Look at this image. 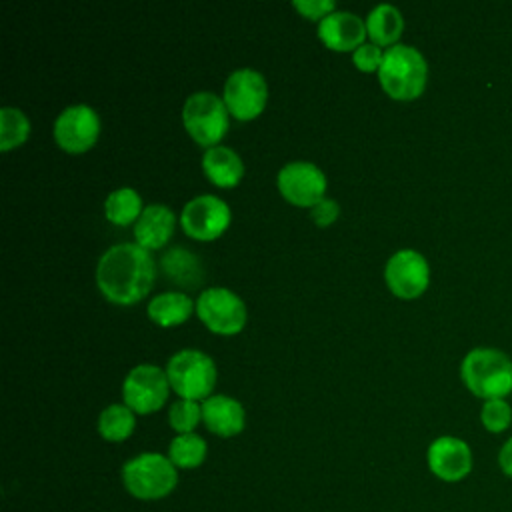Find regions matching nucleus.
<instances>
[{
	"label": "nucleus",
	"instance_id": "obj_1",
	"mask_svg": "<svg viewBox=\"0 0 512 512\" xmlns=\"http://www.w3.org/2000/svg\"><path fill=\"white\" fill-rule=\"evenodd\" d=\"M156 276V264L138 242L110 246L96 264V284L116 304H134L148 294Z\"/></svg>",
	"mask_w": 512,
	"mask_h": 512
},
{
	"label": "nucleus",
	"instance_id": "obj_2",
	"mask_svg": "<svg viewBox=\"0 0 512 512\" xmlns=\"http://www.w3.org/2000/svg\"><path fill=\"white\" fill-rule=\"evenodd\" d=\"M460 374L466 388L478 398H506L512 392V360L502 350H470L460 364Z\"/></svg>",
	"mask_w": 512,
	"mask_h": 512
},
{
	"label": "nucleus",
	"instance_id": "obj_3",
	"mask_svg": "<svg viewBox=\"0 0 512 512\" xmlns=\"http://www.w3.org/2000/svg\"><path fill=\"white\" fill-rule=\"evenodd\" d=\"M122 484L138 500H160L174 492L178 472L172 460L160 452H142L122 466Z\"/></svg>",
	"mask_w": 512,
	"mask_h": 512
},
{
	"label": "nucleus",
	"instance_id": "obj_4",
	"mask_svg": "<svg viewBox=\"0 0 512 512\" xmlns=\"http://www.w3.org/2000/svg\"><path fill=\"white\" fill-rule=\"evenodd\" d=\"M428 66L424 56L408 44L390 46L380 62L378 80L382 88L398 100H412L420 96L426 86Z\"/></svg>",
	"mask_w": 512,
	"mask_h": 512
},
{
	"label": "nucleus",
	"instance_id": "obj_5",
	"mask_svg": "<svg viewBox=\"0 0 512 512\" xmlns=\"http://www.w3.org/2000/svg\"><path fill=\"white\" fill-rule=\"evenodd\" d=\"M170 386L180 398L198 400L208 398L216 382L214 360L196 348H184L170 356L166 364Z\"/></svg>",
	"mask_w": 512,
	"mask_h": 512
},
{
	"label": "nucleus",
	"instance_id": "obj_6",
	"mask_svg": "<svg viewBox=\"0 0 512 512\" xmlns=\"http://www.w3.org/2000/svg\"><path fill=\"white\" fill-rule=\"evenodd\" d=\"M182 120L198 144L212 148L228 128V108L214 92L200 90L186 98Z\"/></svg>",
	"mask_w": 512,
	"mask_h": 512
},
{
	"label": "nucleus",
	"instance_id": "obj_7",
	"mask_svg": "<svg viewBox=\"0 0 512 512\" xmlns=\"http://www.w3.org/2000/svg\"><path fill=\"white\" fill-rule=\"evenodd\" d=\"M200 320L214 332L234 334L246 322V306L238 294L224 286H210L196 300Z\"/></svg>",
	"mask_w": 512,
	"mask_h": 512
},
{
	"label": "nucleus",
	"instance_id": "obj_8",
	"mask_svg": "<svg viewBox=\"0 0 512 512\" xmlns=\"http://www.w3.org/2000/svg\"><path fill=\"white\" fill-rule=\"evenodd\" d=\"M168 376L156 364L134 366L122 384V396L128 408L140 414L158 410L168 396Z\"/></svg>",
	"mask_w": 512,
	"mask_h": 512
},
{
	"label": "nucleus",
	"instance_id": "obj_9",
	"mask_svg": "<svg viewBox=\"0 0 512 512\" xmlns=\"http://www.w3.org/2000/svg\"><path fill=\"white\" fill-rule=\"evenodd\" d=\"M180 224L188 236L196 240H212L230 224V208L214 194H200L184 204Z\"/></svg>",
	"mask_w": 512,
	"mask_h": 512
},
{
	"label": "nucleus",
	"instance_id": "obj_10",
	"mask_svg": "<svg viewBox=\"0 0 512 512\" xmlns=\"http://www.w3.org/2000/svg\"><path fill=\"white\" fill-rule=\"evenodd\" d=\"M266 80L254 68L234 70L224 84V104L240 120L254 118L266 104Z\"/></svg>",
	"mask_w": 512,
	"mask_h": 512
},
{
	"label": "nucleus",
	"instance_id": "obj_11",
	"mask_svg": "<svg viewBox=\"0 0 512 512\" xmlns=\"http://www.w3.org/2000/svg\"><path fill=\"white\" fill-rule=\"evenodd\" d=\"M278 188L290 202L298 206H314L324 198L326 176L316 164L294 160L280 168Z\"/></svg>",
	"mask_w": 512,
	"mask_h": 512
},
{
	"label": "nucleus",
	"instance_id": "obj_12",
	"mask_svg": "<svg viewBox=\"0 0 512 512\" xmlns=\"http://www.w3.org/2000/svg\"><path fill=\"white\" fill-rule=\"evenodd\" d=\"M430 472L442 482L464 480L474 466L470 446L456 436H438L426 450Z\"/></svg>",
	"mask_w": 512,
	"mask_h": 512
},
{
	"label": "nucleus",
	"instance_id": "obj_13",
	"mask_svg": "<svg viewBox=\"0 0 512 512\" xmlns=\"http://www.w3.org/2000/svg\"><path fill=\"white\" fill-rule=\"evenodd\" d=\"M100 132V120L88 104L66 106L54 122V138L68 152L90 148Z\"/></svg>",
	"mask_w": 512,
	"mask_h": 512
},
{
	"label": "nucleus",
	"instance_id": "obj_14",
	"mask_svg": "<svg viewBox=\"0 0 512 512\" xmlns=\"http://www.w3.org/2000/svg\"><path fill=\"white\" fill-rule=\"evenodd\" d=\"M384 278L394 294L402 298H414L426 290L430 268L420 252L404 248L388 258Z\"/></svg>",
	"mask_w": 512,
	"mask_h": 512
},
{
	"label": "nucleus",
	"instance_id": "obj_15",
	"mask_svg": "<svg viewBox=\"0 0 512 512\" xmlns=\"http://www.w3.org/2000/svg\"><path fill=\"white\" fill-rule=\"evenodd\" d=\"M318 36L332 50L358 48L366 36V22L352 12L334 10L318 24Z\"/></svg>",
	"mask_w": 512,
	"mask_h": 512
},
{
	"label": "nucleus",
	"instance_id": "obj_16",
	"mask_svg": "<svg viewBox=\"0 0 512 512\" xmlns=\"http://www.w3.org/2000/svg\"><path fill=\"white\" fill-rule=\"evenodd\" d=\"M202 420L206 428L218 436H234L242 432L246 416L242 404L226 394L208 396L202 404Z\"/></svg>",
	"mask_w": 512,
	"mask_h": 512
},
{
	"label": "nucleus",
	"instance_id": "obj_17",
	"mask_svg": "<svg viewBox=\"0 0 512 512\" xmlns=\"http://www.w3.org/2000/svg\"><path fill=\"white\" fill-rule=\"evenodd\" d=\"M174 212L166 204H148L134 224V236L146 250L160 248L174 232Z\"/></svg>",
	"mask_w": 512,
	"mask_h": 512
},
{
	"label": "nucleus",
	"instance_id": "obj_18",
	"mask_svg": "<svg viewBox=\"0 0 512 512\" xmlns=\"http://www.w3.org/2000/svg\"><path fill=\"white\" fill-rule=\"evenodd\" d=\"M202 168L206 176L218 186H234L244 172L240 156L232 148L220 144L206 148L202 156Z\"/></svg>",
	"mask_w": 512,
	"mask_h": 512
},
{
	"label": "nucleus",
	"instance_id": "obj_19",
	"mask_svg": "<svg viewBox=\"0 0 512 512\" xmlns=\"http://www.w3.org/2000/svg\"><path fill=\"white\" fill-rule=\"evenodd\" d=\"M160 266L166 278L178 286L192 288V286H198L202 280V264L198 256L182 246H174L166 250L160 258Z\"/></svg>",
	"mask_w": 512,
	"mask_h": 512
},
{
	"label": "nucleus",
	"instance_id": "obj_20",
	"mask_svg": "<svg viewBox=\"0 0 512 512\" xmlns=\"http://www.w3.org/2000/svg\"><path fill=\"white\" fill-rule=\"evenodd\" d=\"M192 298L184 292L168 290L148 302V316L160 326H174L184 322L192 312Z\"/></svg>",
	"mask_w": 512,
	"mask_h": 512
},
{
	"label": "nucleus",
	"instance_id": "obj_21",
	"mask_svg": "<svg viewBox=\"0 0 512 512\" xmlns=\"http://www.w3.org/2000/svg\"><path fill=\"white\" fill-rule=\"evenodd\" d=\"M402 26V14L392 4H376L366 18V30L374 44H392L400 36Z\"/></svg>",
	"mask_w": 512,
	"mask_h": 512
},
{
	"label": "nucleus",
	"instance_id": "obj_22",
	"mask_svg": "<svg viewBox=\"0 0 512 512\" xmlns=\"http://www.w3.org/2000/svg\"><path fill=\"white\" fill-rule=\"evenodd\" d=\"M104 210H106V218L118 226H126L134 220H138V216L142 214V200L140 194L130 188H116L114 192L108 194L106 202H104Z\"/></svg>",
	"mask_w": 512,
	"mask_h": 512
},
{
	"label": "nucleus",
	"instance_id": "obj_23",
	"mask_svg": "<svg viewBox=\"0 0 512 512\" xmlns=\"http://www.w3.org/2000/svg\"><path fill=\"white\" fill-rule=\"evenodd\" d=\"M134 410L126 404H110L98 416V432L110 442L126 440L134 430Z\"/></svg>",
	"mask_w": 512,
	"mask_h": 512
},
{
	"label": "nucleus",
	"instance_id": "obj_24",
	"mask_svg": "<svg viewBox=\"0 0 512 512\" xmlns=\"http://www.w3.org/2000/svg\"><path fill=\"white\" fill-rule=\"evenodd\" d=\"M206 440L194 432L178 434L170 440L168 458L176 468H198L206 458Z\"/></svg>",
	"mask_w": 512,
	"mask_h": 512
},
{
	"label": "nucleus",
	"instance_id": "obj_25",
	"mask_svg": "<svg viewBox=\"0 0 512 512\" xmlns=\"http://www.w3.org/2000/svg\"><path fill=\"white\" fill-rule=\"evenodd\" d=\"M30 132V120L20 108L4 106L0 110V148L8 150L26 140Z\"/></svg>",
	"mask_w": 512,
	"mask_h": 512
},
{
	"label": "nucleus",
	"instance_id": "obj_26",
	"mask_svg": "<svg viewBox=\"0 0 512 512\" xmlns=\"http://www.w3.org/2000/svg\"><path fill=\"white\" fill-rule=\"evenodd\" d=\"M480 422L492 434H500V432L508 430L510 424H512L510 404L504 398L484 400L482 410H480Z\"/></svg>",
	"mask_w": 512,
	"mask_h": 512
},
{
	"label": "nucleus",
	"instance_id": "obj_27",
	"mask_svg": "<svg viewBox=\"0 0 512 512\" xmlns=\"http://www.w3.org/2000/svg\"><path fill=\"white\" fill-rule=\"evenodd\" d=\"M200 418H202V406H198L196 400H186V398L172 402L168 412L170 426L180 434L192 432L200 422Z\"/></svg>",
	"mask_w": 512,
	"mask_h": 512
},
{
	"label": "nucleus",
	"instance_id": "obj_28",
	"mask_svg": "<svg viewBox=\"0 0 512 512\" xmlns=\"http://www.w3.org/2000/svg\"><path fill=\"white\" fill-rule=\"evenodd\" d=\"M382 56H384V52L380 50L378 44H374V42H362V44L354 50L352 60H354V64H356L360 70H374V68H380Z\"/></svg>",
	"mask_w": 512,
	"mask_h": 512
},
{
	"label": "nucleus",
	"instance_id": "obj_29",
	"mask_svg": "<svg viewBox=\"0 0 512 512\" xmlns=\"http://www.w3.org/2000/svg\"><path fill=\"white\" fill-rule=\"evenodd\" d=\"M294 6L306 14L308 18H324L326 14L334 12V2L332 0H294Z\"/></svg>",
	"mask_w": 512,
	"mask_h": 512
},
{
	"label": "nucleus",
	"instance_id": "obj_30",
	"mask_svg": "<svg viewBox=\"0 0 512 512\" xmlns=\"http://www.w3.org/2000/svg\"><path fill=\"white\" fill-rule=\"evenodd\" d=\"M310 214L318 226H328L338 216V204L330 198H322L310 208Z\"/></svg>",
	"mask_w": 512,
	"mask_h": 512
},
{
	"label": "nucleus",
	"instance_id": "obj_31",
	"mask_svg": "<svg viewBox=\"0 0 512 512\" xmlns=\"http://www.w3.org/2000/svg\"><path fill=\"white\" fill-rule=\"evenodd\" d=\"M498 468L504 476L512 478V436L498 450Z\"/></svg>",
	"mask_w": 512,
	"mask_h": 512
}]
</instances>
